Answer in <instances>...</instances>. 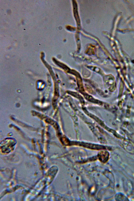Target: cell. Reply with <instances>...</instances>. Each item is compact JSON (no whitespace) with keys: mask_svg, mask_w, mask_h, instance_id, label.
I'll return each mask as SVG.
<instances>
[{"mask_svg":"<svg viewBox=\"0 0 134 201\" xmlns=\"http://www.w3.org/2000/svg\"><path fill=\"white\" fill-rule=\"evenodd\" d=\"M16 143L14 139L12 138H7L3 140L1 143V149L4 153H9L14 149Z\"/></svg>","mask_w":134,"mask_h":201,"instance_id":"6da1fadb","label":"cell"},{"mask_svg":"<svg viewBox=\"0 0 134 201\" xmlns=\"http://www.w3.org/2000/svg\"><path fill=\"white\" fill-rule=\"evenodd\" d=\"M109 153L106 151H101L98 155L99 160L103 163H105L108 160L109 157Z\"/></svg>","mask_w":134,"mask_h":201,"instance_id":"7a4b0ae2","label":"cell"},{"mask_svg":"<svg viewBox=\"0 0 134 201\" xmlns=\"http://www.w3.org/2000/svg\"><path fill=\"white\" fill-rule=\"evenodd\" d=\"M115 198L117 201H127L128 198L124 194L121 193L117 194L115 196Z\"/></svg>","mask_w":134,"mask_h":201,"instance_id":"3957f363","label":"cell"}]
</instances>
